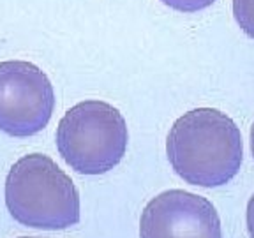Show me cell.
<instances>
[{"label":"cell","instance_id":"5b68a950","mask_svg":"<svg viewBox=\"0 0 254 238\" xmlns=\"http://www.w3.org/2000/svg\"><path fill=\"white\" fill-rule=\"evenodd\" d=\"M139 238H222L221 219L206 198L170 189L141 212Z\"/></svg>","mask_w":254,"mask_h":238},{"label":"cell","instance_id":"52a82bcc","mask_svg":"<svg viewBox=\"0 0 254 238\" xmlns=\"http://www.w3.org/2000/svg\"><path fill=\"white\" fill-rule=\"evenodd\" d=\"M168 7L180 12H198L201 9H206L212 5L215 0H161Z\"/></svg>","mask_w":254,"mask_h":238},{"label":"cell","instance_id":"ba28073f","mask_svg":"<svg viewBox=\"0 0 254 238\" xmlns=\"http://www.w3.org/2000/svg\"><path fill=\"white\" fill-rule=\"evenodd\" d=\"M246 219H247V231H249L251 238H254V194L251 196L249 203H247Z\"/></svg>","mask_w":254,"mask_h":238},{"label":"cell","instance_id":"277c9868","mask_svg":"<svg viewBox=\"0 0 254 238\" xmlns=\"http://www.w3.org/2000/svg\"><path fill=\"white\" fill-rule=\"evenodd\" d=\"M55 92L37 65L23 60L0 62V131L28 138L48 125Z\"/></svg>","mask_w":254,"mask_h":238},{"label":"cell","instance_id":"8992f818","mask_svg":"<svg viewBox=\"0 0 254 238\" xmlns=\"http://www.w3.org/2000/svg\"><path fill=\"white\" fill-rule=\"evenodd\" d=\"M233 16L246 36L254 39V0H233Z\"/></svg>","mask_w":254,"mask_h":238},{"label":"cell","instance_id":"7a4b0ae2","mask_svg":"<svg viewBox=\"0 0 254 238\" xmlns=\"http://www.w3.org/2000/svg\"><path fill=\"white\" fill-rule=\"evenodd\" d=\"M5 205L16 221L36 230H65L79 222V192L71 177L43 154L18 159L5 178Z\"/></svg>","mask_w":254,"mask_h":238},{"label":"cell","instance_id":"9c48e42d","mask_svg":"<svg viewBox=\"0 0 254 238\" xmlns=\"http://www.w3.org/2000/svg\"><path fill=\"white\" fill-rule=\"evenodd\" d=\"M251 152H253V159H254V122L251 127Z\"/></svg>","mask_w":254,"mask_h":238},{"label":"cell","instance_id":"6da1fadb","mask_svg":"<svg viewBox=\"0 0 254 238\" xmlns=\"http://www.w3.org/2000/svg\"><path fill=\"white\" fill-rule=\"evenodd\" d=\"M166 154L184 182L198 187L226 185L242 166V132L222 111L190 110L168 132Z\"/></svg>","mask_w":254,"mask_h":238},{"label":"cell","instance_id":"3957f363","mask_svg":"<svg viewBox=\"0 0 254 238\" xmlns=\"http://www.w3.org/2000/svg\"><path fill=\"white\" fill-rule=\"evenodd\" d=\"M129 132L126 119L103 101L72 106L57 127V148L62 159L81 175H103L122 161Z\"/></svg>","mask_w":254,"mask_h":238},{"label":"cell","instance_id":"30bf717a","mask_svg":"<svg viewBox=\"0 0 254 238\" xmlns=\"http://www.w3.org/2000/svg\"><path fill=\"white\" fill-rule=\"evenodd\" d=\"M21 238H32V237H21Z\"/></svg>","mask_w":254,"mask_h":238}]
</instances>
